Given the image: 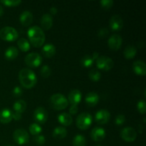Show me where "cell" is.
<instances>
[{"instance_id":"ba28073f","label":"cell","mask_w":146,"mask_h":146,"mask_svg":"<svg viewBox=\"0 0 146 146\" xmlns=\"http://www.w3.org/2000/svg\"><path fill=\"white\" fill-rule=\"evenodd\" d=\"M42 56L36 52H31L27 54L24 58L26 64L29 67L35 68L42 63Z\"/></svg>"},{"instance_id":"8d00e7d4","label":"cell","mask_w":146,"mask_h":146,"mask_svg":"<svg viewBox=\"0 0 146 146\" xmlns=\"http://www.w3.org/2000/svg\"><path fill=\"white\" fill-rule=\"evenodd\" d=\"M12 94L15 97H20L23 94V89L21 86H16L14 88H13Z\"/></svg>"},{"instance_id":"8fae6325","label":"cell","mask_w":146,"mask_h":146,"mask_svg":"<svg viewBox=\"0 0 146 146\" xmlns=\"http://www.w3.org/2000/svg\"><path fill=\"white\" fill-rule=\"evenodd\" d=\"M123 38L120 34H114L109 37L108 40V45L111 49L113 51L119 49L122 45Z\"/></svg>"},{"instance_id":"44dd1931","label":"cell","mask_w":146,"mask_h":146,"mask_svg":"<svg viewBox=\"0 0 146 146\" xmlns=\"http://www.w3.org/2000/svg\"><path fill=\"white\" fill-rule=\"evenodd\" d=\"M58 121L61 125L68 126L72 123L73 118L71 115L68 113H61L58 115Z\"/></svg>"},{"instance_id":"6da1fadb","label":"cell","mask_w":146,"mask_h":146,"mask_svg":"<svg viewBox=\"0 0 146 146\" xmlns=\"http://www.w3.org/2000/svg\"><path fill=\"white\" fill-rule=\"evenodd\" d=\"M19 79L23 87L31 88L37 83V76L34 71L28 68H23L19 72Z\"/></svg>"},{"instance_id":"836d02e7","label":"cell","mask_w":146,"mask_h":146,"mask_svg":"<svg viewBox=\"0 0 146 146\" xmlns=\"http://www.w3.org/2000/svg\"><path fill=\"white\" fill-rule=\"evenodd\" d=\"M1 3L8 7H14L17 6L21 3V0H1Z\"/></svg>"},{"instance_id":"d590c367","label":"cell","mask_w":146,"mask_h":146,"mask_svg":"<svg viewBox=\"0 0 146 146\" xmlns=\"http://www.w3.org/2000/svg\"><path fill=\"white\" fill-rule=\"evenodd\" d=\"M125 122V116L123 114H118L115 118V123L117 125H121Z\"/></svg>"},{"instance_id":"d6986e66","label":"cell","mask_w":146,"mask_h":146,"mask_svg":"<svg viewBox=\"0 0 146 146\" xmlns=\"http://www.w3.org/2000/svg\"><path fill=\"white\" fill-rule=\"evenodd\" d=\"M53 17L49 13L43 14L41 18V25L44 29H49L53 25Z\"/></svg>"},{"instance_id":"f6af8a7d","label":"cell","mask_w":146,"mask_h":146,"mask_svg":"<svg viewBox=\"0 0 146 146\" xmlns=\"http://www.w3.org/2000/svg\"><path fill=\"white\" fill-rule=\"evenodd\" d=\"M96 146H102V145H96Z\"/></svg>"},{"instance_id":"2e32d148","label":"cell","mask_w":146,"mask_h":146,"mask_svg":"<svg viewBox=\"0 0 146 146\" xmlns=\"http://www.w3.org/2000/svg\"><path fill=\"white\" fill-rule=\"evenodd\" d=\"M133 70L139 76H145L146 74L145 63L142 60H137L133 64Z\"/></svg>"},{"instance_id":"3957f363","label":"cell","mask_w":146,"mask_h":146,"mask_svg":"<svg viewBox=\"0 0 146 146\" xmlns=\"http://www.w3.org/2000/svg\"><path fill=\"white\" fill-rule=\"evenodd\" d=\"M49 103L51 107L56 110H63L68 105V101L66 97L59 93L53 94L50 97Z\"/></svg>"},{"instance_id":"9a60e30c","label":"cell","mask_w":146,"mask_h":146,"mask_svg":"<svg viewBox=\"0 0 146 146\" xmlns=\"http://www.w3.org/2000/svg\"><path fill=\"white\" fill-rule=\"evenodd\" d=\"M82 94L78 89H73L69 92L68 95V101L71 103V105H78L81 101Z\"/></svg>"},{"instance_id":"b9f144b4","label":"cell","mask_w":146,"mask_h":146,"mask_svg":"<svg viewBox=\"0 0 146 146\" xmlns=\"http://www.w3.org/2000/svg\"><path fill=\"white\" fill-rule=\"evenodd\" d=\"M57 11H58V9H57L56 7H54V6H53V7H51V8H50V12H51V14H56L57 13Z\"/></svg>"},{"instance_id":"ee69618b","label":"cell","mask_w":146,"mask_h":146,"mask_svg":"<svg viewBox=\"0 0 146 146\" xmlns=\"http://www.w3.org/2000/svg\"><path fill=\"white\" fill-rule=\"evenodd\" d=\"M7 146H13V145H7Z\"/></svg>"},{"instance_id":"1f68e13d","label":"cell","mask_w":146,"mask_h":146,"mask_svg":"<svg viewBox=\"0 0 146 146\" xmlns=\"http://www.w3.org/2000/svg\"><path fill=\"white\" fill-rule=\"evenodd\" d=\"M40 73H41V76L44 78H48V76H50L51 74V69L50 68L49 66L48 65H44L41 68L40 70Z\"/></svg>"},{"instance_id":"e0dca14e","label":"cell","mask_w":146,"mask_h":146,"mask_svg":"<svg viewBox=\"0 0 146 146\" xmlns=\"http://www.w3.org/2000/svg\"><path fill=\"white\" fill-rule=\"evenodd\" d=\"M19 21L24 26H29L33 21V14L29 10H24L20 14Z\"/></svg>"},{"instance_id":"f1b7e54d","label":"cell","mask_w":146,"mask_h":146,"mask_svg":"<svg viewBox=\"0 0 146 146\" xmlns=\"http://www.w3.org/2000/svg\"><path fill=\"white\" fill-rule=\"evenodd\" d=\"M19 47L22 51H27L30 48V44L28 40L25 38H20L17 41Z\"/></svg>"},{"instance_id":"7402d4cb","label":"cell","mask_w":146,"mask_h":146,"mask_svg":"<svg viewBox=\"0 0 146 146\" xmlns=\"http://www.w3.org/2000/svg\"><path fill=\"white\" fill-rule=\"evenodd\" d=\"M42 54L44 56L47 58H51L56 54V47L55 46L51 43H48L44 45L42 48Z\"/></svg>"},{"instance_id":"8992f818","label":"cell","mask_w":146,"mask_h":146,"mask_svg":"<svg viewBox=\"0 0 146 146\" xmlns=\"http://www.w3.org/2000/svg\"><path fill=\"white\" fill-rule=\"evenodd\" d=\"M96 64L99 69L108 71L113 66V61L107 56H99L96 60Z\"/></svg>"},{"instance_id":"f546056e","label":"cell","mask_w":146,"mask_h":146,"mask_svg":"<svg viewBox=\"0 0 146 146\" xmlns=\"http://www.w3.org/2000/svg\"><path fill=\"white\" fill-rule=\"evenodd\" d=\"M88 77L93 81H98L101 78V74L100 71L96 68H92L88 73Z\"/></svg>"},{"instance_id":"30bf717a","label":"cell","mask_w":146,"mask_h":146,"mask_svg":"<svg viewBox=\"0 0 146 146\" xmlns=\"http://www.w3.org/2000/svg\"><path fill=\"white\" fill-rule=\"evenodd\" d=\"M34 119L39 123H44L48 120V113L44 107H37L34 111Z\"/></svg>"},{"instance_id":"e575fe53","label":"cell","mask_w":146,"mask_h":146,"mask_svg":"<svg viewBox=\"0 0 146 146\" xmlns=\"http://www.w3.org/2000/svg\"><path fill=\"white\" fill-rule=\"evenodd\" d=\"M34 141L36 145H42L46 143V138L43 135H34Z\"/></svg>"},{"instance_id":"603a6c76","label":"cell","mask_w":146,"mask_h":146,"mask_svg":"<svg viewBox=\"0 0 146 146\" xmlns=\"http://www.w3.org/2000/svg\"><path fill=\"white\" fill-rule=\"evenodd\" d=\"M19 55V50L17 47L11 46L8 47L4 52V56L8 60H13Z\"/></svg>"},{"instance_id":"9c48e42d","label":"cell","mask_w":146,"mask_h":146,"mask_svg":"<svg viewBox=\"0 0 146 146\" xmlns=\"http://www.w3.org/2000/svg\"><path fill=\"white\" fill-rule=\"evenodd\" d=\"M121 137L126 142H133L136 139L137 132L132 127H125L121 130Z\"/></svg>"},{"instance_id":"52a82bcc","label":"cell","mask_w":146,"mask_h":146,"mask_svg":"<svg viewBox=\"0 0 146 146\" xmlns=\"http://www.w3.org/2000/svg\"><path fill=\"white\" fill-rule=\"evenodd\" d=\"M13 138L19 145H24L29 141V135L25 129L19 128L13 133Z\"/></svg>"},{"instance_id":"7a4b0ae2","label":"cell","mask_w":146,"mask_h":146,"mask_svg":"<svg viewBox=\"0 0 146 146\" xmlns=\"http://www.w3.org/2000/svg\"><path fill=\"white\" fill-rule=\"evenodd\" d=\"M29 39L35 47H40L45 41V34L44 30L38 26H32L27 31Z\"/></svg>"},{"instance_id":"cb8c5ba5","label":"cell","mask_w":146,"mask_h":146,"mask_svg":"<svg viewBox=\"0 0 146 146\" xmlns=\"http://www.w3.org/2000/svg\"><path fill=\"white\" fill-rule=\"evenodd\" d=\"M52 135L56 139H63L66 136L67 131L64 126H57L53 131Z\"/></svg>"},{"instance_id":"484cf974","label":"cell","mask_w":146,"mask_h":146,"mask_svg":"<svg viewBox=\"0 0 146 146\" xmlns=\"http://www.w3.org/2000/svg\"><path fill=\"white\" fill-rule=\"evenodd\" d=\"M137 53V48L133 45H128L123 51V55L126 58H133Z\"/></svg>"},{"instance_id":"277c9868","label":"cell","mask_w":146,"mask_h":146,"mask_svg":"<svg viewBox=\"0 0 146 146\" xmlns=\"http://www.w3.org/2000/svg\"><path fill=\"white\" fill-rule=\"evenodd\" d=\"M18 31L12 27L7 26L0 29V38L5 41H14L18 38Z\"/></svg>"},{"instance_id":"ab89813d","label":"cell","mask_w":146,"mask_h":146,"mask_svg":"<svg viewBox=\"0 0 146 146\" xmlns=\"http://www.w3.org/2000/svg\"><path fill=\"white\" fill-rule=\"evenodd\" d=\"M78 105H71L69 108L70 115H71V114L74 115V114H76L77 112H78Z\"/></svg>"},{"instance_id":"60d3db41","label":"cell","mask_w":146,"mask_h":146,"mask_svg":"<svg viewBox=\"0 0 146 146\" xmlns=\"http://www.w3.org/2000/svg\"><path fill=\"white\" fill-rule=\"evenodd\" d=\"M22 118V114L20 113L13 111L12 112V119H14L15 121H19Z\"/></svg>"},{"instance_id":"ac0fdd59","label":"cell","mask_w":146,"mask_h":146,"mask_svg":"<svg viewBox=\"0 0 146 146\" xmlns=\"http://www.w3.org/2000/svg\"><path fill=\"white\" fill-rule=\"evenodd\" d=\"M99 96L95 91H91L88 93L85 97V102L89 106H94L99 101Z\"/></svg>"},{"instance_id":"5b68a950","label":"cell","mask_w":146,"mask_h":146,"mask_svg":"<svg viewBox=\"0 0 146 146\" xmlns=\"http://www.w3.org/2000/svg\"><path fill=\"white\" fill-rule=\"evenodd\" d=\"M92 121V115L89 113H81L76 118V125L80 129L86 130L91 126Z\"/></svg>"},{"instance_id":"4fadbf2b","label":"cell","mask_w":146,"mask_h":146,"mask_svg":"<svg viewBox=\"0 0 146 146\" xmlns=\"http://www.w3.org/2000/svg\"><path fill=\"white\" fill-rule=\"evenodd\" d=\"M109 26L111 29L113 31L121 30L123 27V21L122 17L118 14L112 16L109 20Z\"/></svg>"},{"instance_id":"d4e9b609","label":"cell","mask_w":146,"mask_h":146,"mask_svg":"<svg viewBox=\"0 0 146 146\" xmlns=\"http://www.w3.org/2000/svg\"><path fill=\"white\" fill-rule=\"evenodd\" d=\"M27 105L26 101L23 99H19L14 102V105H13V108H14V111L22 114V113H24L27 109Z\"/></svg>"},{"instance_id":"4316f807","label":"cell","mask_w":146,"mask_h":146,"mask_svg":"<svg viewBox=\"0 0 146 146\" xmlns=\"http://www.w3.org/2000/svg\"><path fill=\"white\" fill-rule=\"evenodd\" d=\"M72 144L74 146H85L86 144V140L83 135L77 134L73 139Z\"/></svg>"},{"instance_id":"4dcf8cb0","label":"cell","mask_w":146,"mask_h":146,"mask_svg":"<svg viewBox=\"0 0 146 146\" xmlns=\"http://www.w3.org/2000/svg\"><path fill=\"white\" fill-rule=\"evenodd\" d=\"M29 129L30 133L34 135H39L41 133V131H42V128H41V126L38 125V123H36L30 124Z\"/></svg>"},{"instance_id":"ffe728a7","label":"cell","mask_w":146,"mask_h":146,"mask_svg":"<svg viewBox=\"0 0 146 146\" xmlns=\"http://www.w3.org/2000/svg\"><path fill=\"white\" fill-rule=\"evenodd\" d=\"M12 120V111L9 108H3L0 111V122L8 123Z\"/></svg>"},{"instance_id":"83f0119b","label":"cell","mask_w":146,"mask_h":146,"mask_svg":"<svg viewBox=\"0 0 146 146\" xmlns=\"http://www.w3.org/2000/svg\"><path fill=\"white\" fill-rule=\"evenodd\" d=\"M94 58L93 57L92 55H89V54H87L85 55L84 56H83L81 59V64L83 66L86 67V68H88V67L91 66L94 64Z\"/></svg>"},{"instance_id":"7bdbcfd3","label":"cell","mask_w":146,"mask_h":146,"mask_svg":"<svg viewBox=\"0 0 146 146\" xmlns=\"http://www.w3.org/2000/svg\"><path fill=\"white\" fill-rule=\"evenodd\" d=\"M3 14H4V9H3L2 6L0 4V17H1L3 15Z\"/></svg>"},{"instance_id":"7c38bea8","label":"cell","mask_w":146,"mask_h":146,"mask_svg":"<svg viewBox=\"0 0 146 146\" xmlns=\"http://www.w3.org/2000/svg\"><path fill=\"white\" fill-rule=\"evenodd\" d=\"M111 118V113L106 109H101L96 112L95 115V121L98 124L104 125L107 123Z\"/></svg>"},{"instance_id":"5bb4252c","label":"cell","mask_w":146,"mask_h":146,"mask_svg":"<svg viewBox=\"0 0 146 146\" xmlns=\"http://www.w3.org/2000/svg\"><path fill=\"white\" fill-rule=\"evenodd\" d=\"M106 131L104 128H101V127L96 126L92 129L91 131V137L94 141L96 142H99V141H103L105 138Z\"/></svg>"},{"instance_id":"f35d334b","label":"cell","mask_w":146,"mask_h":146,"mask_svg":"<svg viewBox=\"0 0 146 146\" xmlns=\"http://www.w3.org/2000/svg\"><path fill=\"white\" fill-rule=\"evenodd\" d=\"M108 29L106 28V27H103V28H101L98 31V36L100 37H105L108 34Z\"/></svg>"},{"instance_id":"74e56055","label":"cell","mask_w":146,"mask_h":146,"mask_svg":"<svg viewBox=\"0 0 146 146\" xmlns=\"http://www.w3.org/2000/svg\"><path fill=\"white\" fill-rule=\"evenodd\" d=\"M100 4L104 8L109 9L113 5V0H101L100 1Z\"/></svg>"},{"instance_id":"d6a6232c","label":"cell","mask_w":146,"mask_h":146,"mask_svg":"<svg viewBox=\"0 0 146 146\" xmlns=\"http://www.w3.org/2000/svg\"><path fill=\"white\" fill-rule=\"evenodd\" d=\"M137 108L139 113L141 114H145L146 111V104L145 101L143 99H141L138 101V104H137Z\"/></svg>"}]
</instances>
